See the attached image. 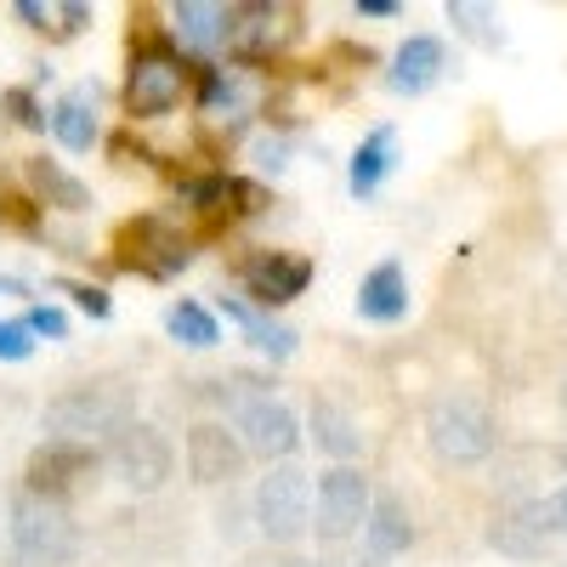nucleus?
<instances>
[{"instance_id":"412c9836","label":"nucleus","mask_w":567,"mask_h":567,"mask_svg":"<svg viewBox=\"0 0 567 567\" xmlns=\"http://www.w3.org/2000/svg\"><path fill=\"white\" fill-rule=\"evenodd\" d=\"M23 171H29V187H34L40 205H58V210H85V205H91V187H85L80 176H69L58 159L40 154V159H29Z\"/></svg>"},{"instance_id":"dca6fc26","label":"nucleus","mask_w":567,"mask_h":567,"mask_svg":"<svg viewBox=\"0 0 567 567\" xmlns=\"http://www.w3.org/2000/svg\"><path fill=\"white\" fill-rule=\"evenodd\" d=\"M171 34L187 45V52L210 58L233 34V7H216V0H182V7L171 12Z\"/></svg>"},{"instance_id":"39448f33","label":"nucleus","mask_w":567,"mask_h":567,"mask_svg":"<svg viewBox=\"0 0 567 567\" xmlns=\"http://www.w3.org/2000/svg\"><path fill=\"white\" fill-rule=\"evenodd\" d=\"M256 528L272 539V545H296L307 528H312V483L301 465H272L261 488H256Z\"/></svg>"},{"instance_id":"c756f323","label":"nucleus","mask_w":567,"mask_h":567,"mask_svg":"<svg viewBox=\"0 0 567 567\" xmlns=\"http://www.w3.org/2000/svg\"><path fill=\"white\" fill-rule=\"evenodd\" d=\"M29 329H34V336H45V341H63L69 336V318L52 307V301H45V307H29V318H23Z\"/></svg>"},{"instance_id":"f257e3e1","label":"nucleus","mask_w":567,"mask_h":567,"mask_svg":"<svg viewBox=\"0 0 567 567\" xmlns=\"http://www.w3.org/2000/svg\"><path fill=\"white\" fill-rule=\"evenodd\" d=\"M131 425H136V403L114 381L69 386L63 398H52V403H45V414H40L45 443H80V449H97L103 437H120V432H131Z\"/></svg>"},{"instance_id":"f03ea898","label":"nucleus","mask_w":567,"mask_h":567,"mask_svg":"<svg viewBox=\"0 0 567 567\" xmlns=\"http://www.w3.org/2000/svg\"><path fill=\"white\" fill-rule=\"evenodd\" d=\"M227 386V381H221ZM221 403H233V432H239V443L261 460H290L296 443H301V420L284 409L272 392H261V381H233L227 392H216Z\"/></svg>"},{"instance_id":"c9c22d12","label":"nucleus","mask_w":567,"mask_h":567,"mask_svg":"<svg viewBox=\"0 0 567 567\" xmlns=\"http://www.w3.org/2000/svg\"><path fill=\"white\" fill-rule=\"evenodd\" d=\"M561 403H567V392H561Z\"/></svg>"},{"instance_id":"2eb2a0df","label":"nucleus","mask_w":567,"mask_h":567,"mask_svg":"<svg viewBox=\"0 0 567 567\" xmlns=\"http://www.w3.org/2000/svg\"><path fill=\"white\" fill-rule=\"evenodd\" d=\"M449 69V52H443V40L437 34H409L398 45V58L386 69V85L398 91V97H420V91H432Z\"/></svg>"},{"instance_id":"4468645a","label":"nucleus","mask_w":567,"mask_h":567,"mask_svg":"<svg viewBox=\"0 0 567 567\" xmlns=\"http://www.w3.org/2000/svg\"><path fill=\"white\" fill-rule=\"evenodd\" d=\"M245 460L250 449L239 443V432H227V425L205 420L187 432V471H194V483H233L245 477Z\"/></svg>"},{"instance_id":"cd10ccee","label":"nucleus","mask_w":567,"mask_h":567,"mask_svg":"<svg viewBox=\"0 0 567 567\" xmlns=\"http://www.w3.org/2000/svg\"><path fill=\"white\" fill-rule=\"evenodd\" d=\"M0 109H7L18 125H29V131H40L45 120H52V114H45L40 103H34V91H23V85H12V91H0Z\"/></svg>"},{"instance_id":"f3484780","label":"nucleus","mask_w":567,"mask_h":567,"mask_svg":"<svg viewBox=\"0 0 567 567\" xmlns=\"http://www.w3.org/2000/svg\"><path fill=\"white\" fill-rule=\"evenodd\" d=\"M409 545H414V523H409L403 499H398V494H374L369 523H363V550H369V561H392V556L409 550Z\"/></svg>"},{"instance_id":"f8f14e48","label":"nucleus","mask_w":567,"mask_h":567,"mask_svg":"<svg viewBox=\"0 0 567 567\" xmlns=\"http://www.w3.org/2000/svg\"><path fill=\"white\" fill-rule=\"evenodd\" d=\"M103 454L97 449H80V443H40L23 465L29 477V494H45V499H63L69 488H80L85 477H97Z\"/></svg>"},{"instance_id":"7ed1b4c3","label":"nucleus","mask_w":567,"mask_h":567,"mask_svg":"<svg viewBox=\"0 0 567 567\" xmlns=\"http://www.w3.org/2000/svg\"><path fill=\"white\" fill-rule=\"evenodd\" d=\"M7 534H12V550L23 567H63L74 556V516L63 499H45V494H18L12 511H7Z\"/></svg>"},{"instance_id":"5701e85b","label":"nucleus","mask_w":567,"mask_h":567,"mask_svg":"<svg viewBox=\"0 0 567 567\" xmlns=\"http://www.w3.org/2000/svg\"><path fill=\"white\" fill-rule=\"evenodd\" d=\"M312 437H318V449H323L329 460H341V465L363 449L352 414H347L341 403H329V398H318V403H312Z\"/></svg>"},{"instance_id":"473e14b6","label":"nucleus","mask_w":567,"mask_h":567,"mask_svg":"<svg viewBox=\"0 0 567 567\" xmlns=\"http://www.w3.org/2000/svg\"><path fill=\"white\" fill-rule=\"evenodd\" d=\"M58 18H63V34H80V29H85V18H91V7L69 0V7H58Z\"/></svg>"},{"instance_id":"f704fd0d","label":"nucleus","mask_w":567,"mask_h":567,"mask_svg":"<svg viewBox=\"0 0 567 567\" xmlns=\"http://www.w3.org/2000/svg\"><path fill=\"white\" fill-rule=\"evenodd\" d=\"M12 12H18V18L29 23V29H45V7H34V0H18Z\"/></svg>"},{"instance_id":"aec40b11","label":"nucleus","mask_w":567,"mask_h":567,"mask_svg":"<svg viewBox=\"0 0 567 567\" xmlns=\"http://www.w3.org/2000/svg\"><path fill=\"white\" fill-rule=\"evenodd\" d=\"M358 312H363L369 323H398V318L409 312V278H403L398 261H381L374 272H363V284H358Z\"/></svg>"},{"instance_id":"6e6552de","label":"nucleus","mask_w":567,"mask_h":567,"mask_svg":"<svg viewBox=\"0 0 567 567\" xmlns=\"http://www.w3.org/2000/svg\"><path fill=\"white\" fill-rule=\"evenodd\" d=\"M182 91H187V63L171 52H136L131 58V74H125V114L131 120H159L182 103Z\"/></svg>"},{"instance_id":"393cba45","label":"nucleus","mask_w":567,"mask_h":567,"mask_svg":"<svg viewBox=\"0 0 567 567\" xmlns=\"http://www.w3.org/2000/svg\"><path fill=\"white\" fill-rule=\"evenodd\" d=\"M449 23H454L465 40L488 45V52H499V45H505V29L494 23V12H488V7H477V0H449Z\"/></svg>"},{"instance_id":"bb28decb","label":"nucleus","mask_w":567,"mask_h":567,"mask_svg":"<svg viewBox=\"0 0 567 567\" xmlns=\"http://www.w3.org/2000/svg\"><path fill=\"white\" fill-rule=\"evenodd\" d=\"M272 199H267V187L250 182V176H227V210L233 216H261Z\"/></svg>"},{"instance_id":"0eeeda50","label":"nucleus","mask_w":567,"mask_h":567,"mask_svg":"<svg viewBox=\"0 0 567 567\" xmlns=\"http://www.w3.org/2000/svg\"><path fill=\"white\" fill-rule=\"evenodd\" d=\"M369 505H374V494H369V477L358 465H336V471H323L318 477V494H312V528H318V539H347V534H358L363 523H369Z\"/></svg>"},{"instance_id":"4be33fe9","label":"nucleus","mask_w":567,"mask_h":567,"mask_svg":"<svg viewBox=\"0 0 567 567\" xmlns=\"http://www.w3.org/2000/svg\"><path fill=\"white\" fill-rule=\"evenodd\" d=\"M221 312L239 323L245 336L256 341V352H267L272 363H284V358L296 352V329H290V323H272L267 312H256V307H245V301H233V296H221Z\"/></svg>"},{"instance_id":"7c9ffc66","label":"nucleus","mask_w":567,"mask_h":567,"mask_svg":"<svg viewBox=\"0 0 567 567\" xmlns=\"http://www.w3.org/2000/svg\"><path fill=\"white\" fill-rule=\"evenodd\" d=\"M284 159H290L284 136H261V142H256V165H261V171H284Z\"/></svg>"},{"instance_id":"9d476101","label":"nucleus","mask_w":567,"mask_h":567,"mask_svg":"<svg viewBox=\"0 0 567 567\" xmlns=\"http://www.w3.org/2000/svg\"><path fill=\"white\" fill-rule=\"evenodd\" d=\"M296 34H301V12L296 7H267V0H256V7H233L227 45L245 63H261V58H278Z\"/></svg>"},{"instance_id":"c85d7f7f","label":"nucleus","mask_w":567,"mask_h":567,"mask_svg":"<svg viewBox=\"0 0 567 567\" xmlns=\"http://www.w3.org/2000/svg\"><path fill=\"white\" fill-rule=\"evenodd\" d=\"M34 352V329L23 318H0V358L7 363H23Z\"/></svg>"},{"instance_id":"ddd939ff","label":"nucleus","mask_w":567,"mask_h":567,"mask_svg":"<svg viewBox=\"0 0 567 567\" xmlns=\"http://www.w3.org/2000/svg\"><path fill=\"white\" fill-rule=\"evenodd\" d=\"M550 539H556V528H550L545 499H516V505H505V511L494 516V528H488V545L505 550V556H516V561H539V556L550 550Z\"/></svg>"},{"instance_id":"a878e982","label":"nucleus","mask_w":567,"mask_h":567,"mask_svg":"<svg viewBox=\"0 0 567 567\" xmlns=\"http://www.w3.org/2000/svg\"><path fill=\"white\" fill-rule=\"evenodd\" d=\"M58 290L85 312V318H109L114 312V301H109V290H103V284H85V278H58Z\"/></svg>"},{"instance_id":"a211bd4d","label":"nucleus","mask_w":567,"mask_h":567,"mask_svg":"<svg viewBox=\"0 0 567 567\" xmlns=\"http://www.w3.org/2000/svg\"><path fill=\"white\" fill-rule=\"evenodd\" d=\"M97 97H103V85L85 80V85H74L69 97L52 109V131H58V142L69 154H85L91 142H97Z\"/></svg>"},{"instance_id":"b1692460","label":"nucleus","mask_w":567,"mask_h":567,"mask_svg":"<svg viewBox=\"0 0 567 567\" xmlns=\"http://www.w3.org/2000/svg\"><path fill=\"white\" fill-rule=\"evenodd\" d=\"M165 329H171L182 347H216V341H221L216 312L199 307V301H171V307H165Z\"/></svg>"},{"instance_id":"2f4dec72","label":"nucleus","mask_w":567,"mask_h":567,"mask_svg":"<svg viewBox=\"0 0 567 567\" xmlns=\"http://www.w3.org/2000/svg\"><path fill=\"white\" fill-rule=\"evenodd\" d=\"M545 511H550V528H556V534H567V483L545 499Z\"/></svg>"},{"instance_id":"9b49d317","label":"nucleus","mask_w":567,"mask_h":567,"mask_svg":"<svg viewBox=\"0 0 567 567\" xmlns=\"http://www.w3.org/2000/svg\"><path fill=\"white\" fill-rule=\"evenodd\" d=\"M239 278H245V290L256 296V307H290L312 284V261L290 256V250H250L239 261Z\"/></svg>"},{"instance_id":"20e7f679","label":"nucleus","mask_w":567,"mask_h":567,"mask_svg":"<svg viewBox=\"0 0 567 567\" xmlns=\"http://www.w3.org/2000/svg\"><path fill=\"white\" fill-rule=\"evenodd\" d=\"M494 437H499L494 432V414L477 398L449 392V398L432 403V414H425V443H432V454L443 465H477V460H488L494 454Z\"/></svg>"},{"instance_id":"6ab92c4d","label":"nucleus","mask_w":567,"mask_h":567,"mask_svg":"<svg viewBox=\"0 0 567 567\" xmlns=\"http://www.w3.org/2000/svg\"><path fill=\"white\" fill-rule=\"evenodd\" d=\"M392 165H398V136H392V125H374L358 142V154H352L347 187H352L358 199H374V194H381V182L392 176Z\"/></svg>"},{"instance_id":"423d86ee","label":"nucleus","mask_w":567,"mask_h":567,"mask_svg":"<svg viewBox=\"0 0 567 567\" xmlns=\"http://www.w3.org/2000/svg\"><path fill=\"white\" fill-rule=\"evenodd\" d=\"M114 250H120V267L125 272H142V278H176L187 261H194V245H187L182 233L171 221H159V216L125 221Z\"/></svg>"},{"instance_id":"72a5a7b5","label":"nucleus","mask_w":567,"mask_h":567,"mask_svg":"<svg viewBox=\"0 0 567 567\" xmlns=\"http://www.w3.org/2000/svg\"><path fill=\"white\" fill-rule=\"evenodd\" d=\"M352 12H358V18H398L403 7H398V0H358Z\"/></svg>"},{"instance_id":"1a4fd4ad","label":"nucleus","mask_w":567,"mask_h":567,"mask_svg":"<svg viewBox=\"0 0 567 567\" xmlns=\"http://www.w3.org/2000/svg\"><path fill=\"white\" fill-rule=\"evenodd\" d=\"M171 465H176V454H171V443L154 432V425H131V432H120L114 443H109V471L131 488V494H154V488H165V477H171Z\"/></svg>"}]
</instances>
